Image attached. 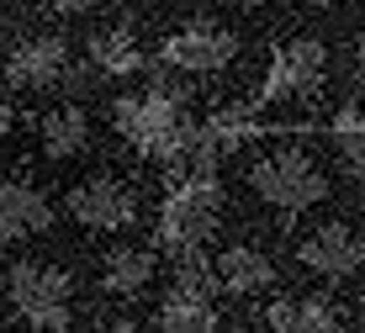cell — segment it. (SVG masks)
Masks as SVG:
<instances>
[{"mask_svg":"<svg viewBox=\"0 0 365 333\" xmlns=\"http://www.w3.org/2000/svg\"><path fill=\"white\" fill-rule=\"evenodd\" d=\"M329 127H334V133H365V101H349V106H339Z\"/></svg>","mask_w":365,"mask_h":333,"instance_id":"d6986e66","label":"cell"},{"mask_svg":"<svg viewBox=\"0 0 365 333\" xmlns=\"http://www.w3.org/2000/svg\"><path fill=\"white\" fill-rule=\"evenodd\" d=\"M48 222H53V207L48 196L27 180H0V238L21 243V238H43Z\"/></svg>","mask_w":365,"mask_h":333,"instance_id":"8fae6325","label":"cell"},{"mask_svg":"<svg viewBox=\"0 0 365 333\" xmlns=\"http://www.w3.org/2000/svg\"><path fill=\"white\" fill-rule=\"evenodd\" d=\"M64 207L80 233H122L138 222V190L122 175H91V180L69 185Z\"/></svg>","mask_w":365,"mask_h":333,"instance_id":"277c9868","label":"cell"},{"mask_svg":"<svg viewBox=\"0 0 365 333\" xmlns=\"http://www.w3.org/2000/svg\"><path fill=\"white\" fill-rule=\"evenodd\" d=\"M217 280H222L228 297H259V291L275 286V265L255 243H233V249L217 254Z\"/></svg>","mask_w":365,"mask_h":333,"instance_id":"4fadbf2b","label":"cell"},{"mask_svg":"<svg viewBox=\"0 0 365 333\" xmlns=\"http://www.w3.org/2000/svg\"><path fill=\"white\" fill-rule=\"evenodd\" d=\"M297 265L323 280H344L365 265V233L355 222H344V217H329L297 243Z\"/></svg>","mask_w":365,"mask_h":333,"instance_id":"8992f818","label":"cell"},{"mask_svg":"<svg viewBox=\"0 0 365 333\" xmlns=\"http://www.w3.org/2000/svg\"><path fill=\"white\" fill-rule=\"evenodd\" d=\"M43 6H48V11H58V16H80L91 0H43Z\"/></svg>","mask_w":365,"mask_h":333,"instance_id":"44dd1931","label":"cell"},{"mask_svg":"<svg viewBox=\"0 0 365 333\" xmlns=\"http://www.w3.org/2000/svg\"><path fill=\"white\" fill-rule=\"evenodd\" d=\"M259 323L275 333H329V328H344V307L329 291H297V297H275L259 312Z\"/></svg>","mask_w":365,"mask_h":333,"instance_id":"30bf717a","label":"cell"},{"mask_svg":"<svg viewBox=\"0 0 365 333\" xmlns=\"http://www.w3.org/2000/svg\"><path fill=\"white\" fill-rule=\"evenodd\" d=\"M69 291H74V275L58 260H16L6 270V297H11V307H16V317L32 312V307L69 302Z\"/></svg>","mask_w":365,"mask_h":333,"instance_id":"9c48e42d","label":"cell"},{"mask_svg":"<svg viewBox=\"0 0 365 333\" xmlns=\"http://www.w3.org/2000/svg\"><path fill=\"white\" fill-rule=\"evenodd\" d=\"M249 190L275 212H307V207H318V201L329 196V175L318 170V159H312L307 148L281 143V148L259 153V159L249 164Z\"/></svg>","mask_w":365,"mask_h":333,"instance_id":"3957f363","label":"cell"},{"mask_svg":"<svg viewBox=\"0 0 365 333\" xmlns=\"http://www.w3.org/2000/svg\"><path fill=\"white\" fill-rule=\"evenodd\" d=\"M207 127H212V138H217L222 148H228V143H244V138H255V111L222 106V111H212V117H207Z\"/></svg>","mask_w":365,"mask_h":333,"instance_id":"2e32d148","label":"cell"},{"mask_svg":"<svg viewBox=\"0 0 365 333\" xmlns=\"http://www.w3.org/2000/svg\"><path fill=\"white\" fill-rule=\"evenodd\" d=\"M185 96L191 91H180V85H148V91L117 96L111 101V127H117V138H128L143 159L180 170V164L191 159V148H196V133H201V127L185 117Z\"/></svg>","mask_w":365,"mask_h":333,"instance_id":"6da1fadb","label":"cell"},{"mask_svg":"<svg viewBox=\"0 0 365 333\" xmlns=\"http://www.w3.org/2000/svg\"><path fill=\"white\" fill-rule=\"evenodd\" d=\"M11 133H16V111H11L6 101H0V148L11 143Z\"/></svg>","mask_w":365,"mask_h":333,"instance_id":"ffe728a7","label":"cell"},{"mask_svg":"<svg viewBox=\"0 0 365 333\" xmlns=\"http://www.w3.org/2000/svg\"><path fill=\"white\" fill-rule=\"evenodd\" d=\"M355 69L365 74V37H355Z\"/></svg>","mask_w":365,"mask_h":333,"instance_id":"7402d4cb","label":"cell"},{"mask_svg":"<svg viewBox=\"0 0 365 333\" xmlns=\"http://www.w3.org/2000/svg\"><path fill=\"white\" fill-rule=\"evenodd\" d=\"M74 74V53L64 37L53 32H32V37H16L0 58V80L11 91H53Z\"/></svg>","mask_w":365,"mask_h":333,"instance_id":"5b68a950","label":"cell"},{"mask_svg":"<svg viewBox=\"0 0 365 333\" xmlns=\"http://www.w3.org/2000/svg\"><path fill=\"white\" fill-rule=\"evenodd\" d=\"M32 138H37V153H43V159H74V153L91 148V117H85V106H74V101H58V106H48L43 117L32 122Z\"/></svg>","mask_w":365,"mask_h":333,"instance_id":"7c38bea8","label":"cell"},{"mask_svg":"<svg viewBox=\"0 0 365 333\" xmlns=\"http://www.w3.org/2000/svg\"><path fill=\"white\" fill-rule=\"evenodd\" d=\"M312 6H339V0H312Z\"/></svg>","mask_w":365,"mask_h":333,"instance_id":"603a6c76","label":"cell"},{"mask_svg":"<svg viewBox=\"0 0 365 333\" xmlns=\"http://www.w3.org/2000/svg\"><path fill=\"white\" fill-rule=\"evenodd\" d=\"M233 53H238L233 32L212 27V21H185V27H175L165 37V48H159V58H165L170 69H180V74H217V69L233 63Z\"/></svg>","mask_w":365,"mask_h":333,"instance_id":"ba28073f","label":"cell"},{"mask_svg":"<svg viewBox=\"0 0 365 333\" xmlns=\"http://www.w3.org/2000/svg\"><path fill=\"white\" fill-rule=\"evenodd\" d=\"M238 6H259V0H238Z\"/></svg>","mask_w":365,"mask_h":333,"instance_id":"cb8c5ba5","label":"cell"},{"mask_svg":"<svg viewBox=\"0 0 365 333\" xmlns=\"http://www.w3.org/2000/svg\"><path fill=\"white\" fill-rule=\"evenodd\" d=\"M148 280H154V254L148 249H111L106 260H101V291L117 297V302L143 297Z\"/></svg>","mask_w":365,"mask_h":333,"instance_id":"5bb4252c","label":"cell"},{"mask_svg":"<svg viewBox=\"0 0 365 333\" xmlns=\"http://www.w3.org/2000/svg\"><path fill=\"white\" fill-rule=\"evenodd\" d=\"M360 317H365V312H360Z\"/></svg>","mask_w":365,"mask_h":333,"instance_id":"d4e9b609","label":"cell"},{"mask_svg":"<svg viewBox=\"0 0 365 333\" xmlns=\"http://www.w3.org/2000/svg\"><path fill=\"white\" fill-rule=\"evenodd\" d=\"M85 53H91V63L101 74H138L143 69V43H138V32H128V27H101Z\"/></svg>","mask_w":365,"mask_h":333,"instance_id":"9a60e30c","label":"cell"},{"mask_svg":"<svg viewBox=\"0 0 365 333\" xmlns=\"http://www.w3.org/2000/svg\"><path fill=\"white\" fill-rule=\"evenodd\" d=\"M21 323H27V328H74V312L64 302H53V307H32V312H21Z\"/></svg>","mask_w":365,"mask_h":333,"instance_id":"ac0fdd59","label":"cell"},{"mask_svg":"<svg viewBox=\"0 0 365 333\" xmlns=\"http://www.w3.org/2000/svg\"><path fill=\"white\" fill-rule=\"evenodd\" d=\"M323 74H329V53H323L318 37H286L270 58V74H265V101H312L323 91Z\"/></svg>","mask_w":365,"mask_h":333,"instance_id":"52a82bcc","label":"cell"},{"mask_svg":"<svg viewBox=\"0 0 365 333\" xmlns=\"http://www.w3.org/2000/svg\"><path fill=\"white\" fill-rule=\"evenodd\" d=\"M217 212H222V185L212 170H180V180L170 185L165 207H159V249L170 254H191L207 249L217 233Z\"/></svg>","mask_w":365,"mask_h":333,"instance_id":"7a4b0ae2","label":"cell"},{"mask_svg":"<svg viewBox=\"0 0 365 333\" xmlns=\"http://www.w3.org/2000/svg\"><path fill=\"white\" fill-rule=\"evenodd\" d=\"M334 143H339L344 170L355 175V180H365V133H334Z\"/></svg>","mask_w":365,"mask_h":333,"instance_id":"e0dca14e","label":"cell"}]
</instances>
